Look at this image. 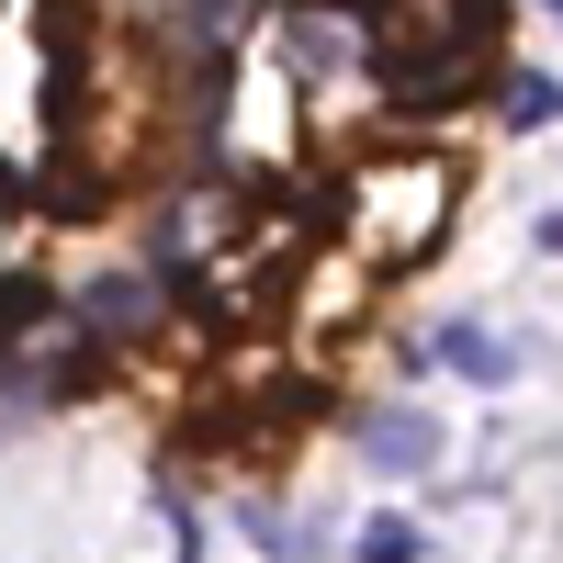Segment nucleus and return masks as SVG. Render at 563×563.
<instances>
[{
    "label": "nucleus",
    "instance_id": "obj_3",
    "mask_svg": "<svg viewBox=\"0 0 563 563\" xmlns=\"http://www.w3.org/2000/svg\"><path fill=\"white\" fill-rule=\"evenodd\" d=\"M350 563H429V541H417V519H372Z\"/></svg>",
    "mask_w": 563,
    "mask_h": 563
},
{
    "label": "nucleus",
    "instance_id": "obj_7",
    "mask_svg": "<svg viewBox=\"0 0 563 563\" xmlns=\"http://www.w3.org/2000/svg\"><path fill=\"white\" fill-rule=\"evenodd\" d=\"M541 12H563V0H541Z\"/></svg>",
    "mask_w": 563,
    "mask_h": 563
},
{
    "label": "nucleus",
    "instance_id": "obj_2",
    "mask_svg": "<svg viewBox=\"0 0 563 563\" xmlns=\"http://www.w3.org/2000/svg\"><path fill=\"white\" fill-rule=\"evenodd\" d=\"M552 113H563V79H541V68H507V124L530 135V124H552Z\"/></svg>",
    "mask_w": 563,
    "mask_h": 563
},
{
    "label": "nucleus",
    "instance_id": "obj_4",
    "mask_svg": "<svg viewBox=\"0 0 563 563\" xmlns=\"http://www.w3.org/2000/svg\"><path fill=\"white\" fill-rule=\"evenodd\" d=\"M372 462H395V474H417V462H429V429H395V440H372Z\"/></svg>",
    "mask_w": 563,
    "mask_h": 563
},
{
    "label": "nucleus",
    "instance_id": "obj_5",
    "mask_svg": "<svg viewBox=\"0 0 563 563\" xmlns=\"http://www.w3.org/2000/svg\"><path fill=\"white\" fill-rule=\"evenodd\" d=\"M23 316H34V282H23V271H0V327H23Z\"/></svg>",
    "mask_w": 563,
    "mask_h": 563
},
{
    "label": "nucleus",
    "instance_id": "obj_1",
    "mask_svg": "<svg viewBox=\"0 0 563 563\" xmlns=\"http://www.w3.org/2000/svg\"><path fill=\"white\" fill-rule=\"evenodd\" d=\"M440 350H451V372H474V384H519V361H507V350L485 339V327H451Z\"/></svg>",
    "mask_w": 563,
    "mask_h": 563
},
{
    "label": "nucleus",
    "instance_id": "obj_6",
    "mask_svg": "<svg viewBox=\"0 0 563 563\" xmlns=\"http://www.w3.org/2000/svg\"><path fill=\"white\" fill-rule=\"evenodd\" d=\"M541 238H552V249H563V214H552V225H541Z\"/></svg>",
    "mask_w": 563,
    "mask_h": 563
}]
</instances>
